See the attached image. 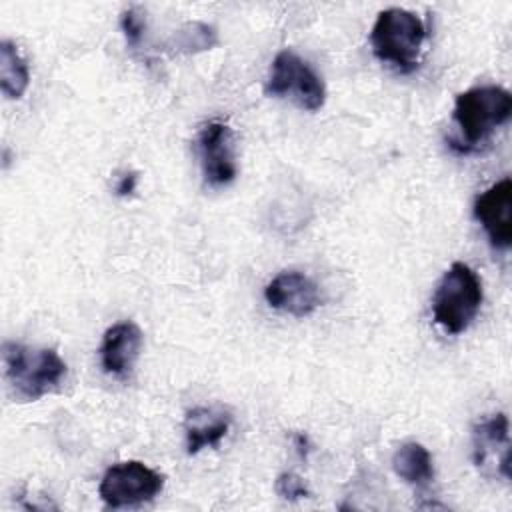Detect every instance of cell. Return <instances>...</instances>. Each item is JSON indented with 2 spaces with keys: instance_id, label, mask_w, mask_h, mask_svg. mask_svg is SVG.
Masks as SVG:
<instances>
[{
  "instance_id": "obj_1",
  "label": "cell",
  "mask_w": 512,
  "mask_h": 512,
  "mask_svg": "<svg viewBox=\"0 0 512 512\" xmlns=\"http://www.w3.org/2000/svg\"><path fill=\"white\" fill-rule=\"evenodd\" d=\"M4 376L20 402H34L56 392L66 378V362L54 348H36L20 342L2 344Z\"/></svg>"
},
{
  "instance_id": "obj_2",
  "label": "cell",
  "mask_w": 512,
  "mask_h": 512,
  "mask_svg": "<svg viewBox=\"0 0 512 512\" xmlns=\"http://www.w3.org/2000/svg\"><path fill=\"white\" fill-rule=\"evenodd\" d=\"M512 114V96L502 86H474L460 92L454 100L452 118L460 130L452 148L470 152L490 138V134L508 122Z\"/></svg>"
},
{
  "instance_id": "obj_3",
  "label": "cell",
  "mask_w": 512,
  "mask_h": 512,
  "mask_svg": "<svg viewBox=\"0 0 512 512\" xmlns=\"http://www.w3.org/2000/svg\"><path fill=\"white\" fill-rule=\"evenodd\" d=\"M424 40L426 26L422 18L404 8L382 10L370 32L372 54L400 72L418 68Z\"/></svg>"
},
{
  "instance_id": "obj_4",
  "label": "cell",
  "mask_w": 512,
  "mask_h": 512,
  "mask_svg": "<svg viewBox=\"0 0 512 512\" xmlns=\"http://www.w3.org/2000/svg\"><path fill=\"white\" fill-rule=\"evenodd\" d=\"M482 282L464 262H454L440 278L432 296L434 322L448 334L464 332L482 306Z\"/></svg>"
},
{
  "instance_id": "obj_5",
  "label": "cell",
  "mask_w": 512,
  "mask_h": 512,
  "mask_svg": "<svg viewBox=\"0 0 512 512\" xmlns=\"http://www.w3.org/2000/svg\"><path fill=\"white\" fill-rule=\"evenodd\" d=\"M266 94L290 98L298 108L316 112L326 102V86L316 70L296 52L280 50L266 80Z\"/></svg>"
},
{
  "instance_id": "obj_6",
  "label": "cell",
  "mask_w": 512,
  "mask_h": 512,
  "mask_svg": "<svg viewBox=\"0 0 512 512\" xmlns=\"http://www.w3.org/2000/svg\"><path fill=\"white\" fill-rule=\"evenodd\" d=\"M164 488V476L140 460H126L110 466L98 486L104 504L112 508L134 506L152 500Z\"/></svg>"
},
{
  "instance_id": "obj_7",
  "label": "cell",
  "mask_w": 512,
  "mask_h": 512,
  "mask_svg": "<svg viewBox=\"0 0 512 512\" xmlns=\"http://www.w3.org/2000/svg\"><path fill=\"white\" fill-rule=\"evenodd\" d=\"M472 460L486 478L510 480V424L506 414H492L472 428Z\"/></svg>"
},
{
  "instance_id": "obj_8",
  "label": "cell",
  "mask_w": 512,
  "mask_h": 512,
  "mask_svg": "<svg viewBox=\"0 0 512 512\" xmlns=\"http://www.w3.org/2000/svg\"><path fill=\"white\" fill-rule=\"evenodd\" d=\"M196 150L206 184L226 186L236 178L238 166L234 154V134L226 122H206L198 130Z\"/></svg>"
},
{
  "instance_id": "obj_9",
  "label": "cell",
  "mask_w": 512,
  "mask_h": 512,
  "mask_svg": "<svg viewBox=\"0 0 512 512\" xmlns=\"http://www.w3.org/2000/svg\"><path fill=\"white\" fill-rule=\"evenodd\" d=\"M264 298L270 308L304 318L322 304L318 284L298 270H284L276 274L264 288Z\"/></svg>"
},
{
  "instance_id": "obj_10",
  "label": "cell",
  "mask_w": 512,
  "mask_h": 512,
  "mask_svg": "<svg viewBox=\"0 0 512 512\" xmlns=\"http://www.w3.org/2000/svg\"><path fill=\"white\" fill-rule=\"evenodd\" d=\"M512 182L502 178L484 190L474 202V218L482 224L490 244L498 250H508L512 244Z\"/></svg>"
},
{
  "instance_id": "obj_11",
  "label": "cell",
  "mask_w": 512,
  "mask_h": 512,
  "mask_svg": "<svg viewBox=\"0 0 512 512\" xmlns=\"http://www.w3.org/2000/svg\"><path fill=\"white\" fill-rule=\"evenodd\" d=\"M144 344V334L138 324L124 320L112 324L100 344V364L104 372L124 378L132 372L140 350Z\"/></svg>"
},
{
  "instance_id": "obj_12",
  "label": "cell",
  "mask_w": 512,
  "mask_h": 512,
  "mask_svg": "<svg viewBox=\"0 0 512 512\" xmlns=\"http://www.w3.org/2000/svg\"><path fill=\"white\" fill-rule=\"evenodd\" d=\"M232 416L222 406H198L184 418L186 452L198 454L206 446H218L230 428Z\"/></svg>"
},
{
  "instance_id": "obj_13",
  "label": "cell",
  "mask_w": 512,
  "mask_h": 512,
  "mask_svg": "<svg viewBox=\"0 0 512 512\" xmlns=\"http://www.w3.org/2000/svg\"><path fill=\"white\" fill-rule=\"evenodd\" d=\"M392 470L410 486H426L434 480V464L428 448L418 442H406L392 456Z\"/></svg>"
},
{
  "instance_id": "obj_14",
  "label": "cell",
  "mask_w": 512,
  "mask_h": 512,
  "mask_svg": "<svg viewBox=\"0 0 512 512\" xmlns=\"http://www.w3.org/2000/svg\"><path fill=\"white\" fill-rule=\"evenodd\" d=\"M30 86V70L12 40L0 42V88L10 100H18Z\"/></svg>"
},
{
  "instance_id": "obj_15",
  "label": "cell",
  "mask_w": 512,
  "mask_h": 512,
  "mask_svg": "<svg viewBox=\"0 0 512 512\" xmlns=\"http://www.w3.org/2000/svg\"><path fill=\"white\" fill-rule=\"evenodd\" d=\"M216 44H218L216 30L210 24H204V22H188V24H184L166 42V46L172 52H182V54H196V52L212 50Z\"/></svg>"
},
{
  "instance_id": "obj_16",
  "label": "cell",
  "mask_w": 512,
  "mask_h": 512,
  "mask_svg": "<svg viewBox=\"0 0 512 512\" xmlns=\"http://www.w3.org/2000/svg\"><path fill=\"white\" fill-rule=\"evenodd\" d=\"M274 490H276V494H278L280 498L290 500V502L310 496L308 486H306L304 480H302L298 474H294V472H282V474L276 478V482H274Z\"/></svg>"
},
{
  "instance_id": "obj_17",
  "label": "cell",
  "mask_w": 512,
  "mask_h": 512,
  "mask_svg": "<svg viewBox=\"0 0 512 512\" xmlns=\"http://www.w3.org/2000/svg\"><path fill=\"white\" fill-rule=\"evenodd\" d=\"M120 26H122V32H124V36H126V42H128L132 48H136V46L142 42V38H144V28H146V22H144L142 14H138L134 8L126 10V12L122 14V18H120Z\"/></svg>"
},
{
  "instance_id": "obj_18",
  "label": "cell",
  "mask_w": 512,
  "mask_h": 512,
  "mask_svg": "<svg viewBox=\"0 0 512 512\" xmlns=\"http://www.w3.org/2000/svg\"><path fill=\"white\" fill-rule=\"evenodd\" d=\"M134 188H136V174H134V172H128V174H124V176L120 178V182L116 184V194H118V196H128V194L134 192Z\"/></svg>"
}]
</instances>
